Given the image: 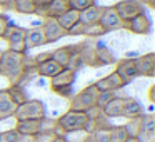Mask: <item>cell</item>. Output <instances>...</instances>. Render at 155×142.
Listing matches in <instances>:
<instances>
[{"mask_svg":"<svg viewBox=\"0 0 155 142\" xmlns=\"http://www.w3.org/2000/svg\"><path fill=\"white\" fill-rule=\"evenodd\" d=\"M142 5H147L148 8H155V0H138Z\"/></svg>","mask_w":155,"mask_h":142,"instance_id":"cell-40","label":"cell"},{"mask_svg":"<svg viewBox=\"0 0 155 142\" xmlns=\"http://www.w3.org/2000/svg\"><path fill=\"white\" fill-rule=\"evenodd\" d=\"M140 125H142V115H138V117L127 119V124H125L124 127H125V130H127L128 137H137L138 132H140Z\"/></svg>","mask_w":155,"mask_h":142,"instance_id":"cell-30","label":"cell"},{"mask_svg":"<svg viewBox=\"0 0 155 142\" xmlns=\"http://www.w3.org/2000/svg\"><path fill=\"white\" fill-rule=\"evenodd\" d=\"M0 7L10 10V8H12V0H0Z\"/></svg>","mask_w":155,"mask_h":142,"instance_id":"cell-41","label":"cell"},{"mask_svg":"<svg viewBox=\"0 0 155 142\" xmlns=\"http://www.w3.org/2000/svg\"><path fill=\"white\" fill-rule=\"evenodd\" d=\"M52 0H34L35 7H37V12H35V15H40V17H45V8L48 7V4H50Z\"/></svg>","mask_w":155,"mask_h":142,"instance_id":"cell-36","label":"cell"},{"mask_svg":"<svg viewBox=\"0 0 155 142\" xmlns=\"http://www.w3.org/2000/svg\"><path fill=\"white\" fill-rule=\"evenodd\" d=\"M94 85L98 89V92H117V90H120V89H124L127 84H125L120 75L114 70L108 75H105V77L98 79Z\"/></svg>","mask_w":155,"mask_h":142,"instance_id":"cell-10","label":"cell"},{"mask_svg":"<svg viewBox=\"0 0 155 142\" xmlns=\"http://www.w3.org/2000/svg\"><path fill=\"white\" fill-rule=\"evenodd\" d=\"M124 29H127L132 34H137V35H148L152 30V20L148 19L147 14H142V15H137L135 19H132L130 22H124Z\"/></svg>","mask_w":155,"mask_h":142,"instance_id":"cell-12","label":"cell"},{"mask_svg":"<svg viewBox=\"0 0 155 142\" xmlns=\"http://www.w3.org/2000/svg\"><path fill=\"white\" fill-rule=\"evenodd\" d=\"M52 142H68V140H67V137H65V135H55Z\"/></svg>","mask_w":155,"mask_h":142,"instance_id":"cell-43","label":"cell"},{"mask_svg":"<svg viewBox=\"0 0 155 142\" xmlns=\"http://www.w3.org/2000/svg\"><path fill=\"white\" fill-rule=\"evenodd\" d=\"M102 112L107 119H117V117H122L124 114V97H117L115 95L110 102L102 107Z\"/></svg>","mask_w":155,"mask_h":142,"instance_id":"cell-18","label":"cell"},{"mask_svg":"<svg viewBox=\"0 0 155 142\" xmlns=\"http://www.w3.org/2000/svg\"><path fill=\"white\" fill-rule=\"evenodd\" d=\"M114 97H115V92H100L98 97H97V107L102 109L107 102H110Z\"/></svg>","mask_w":155,"mask_h":142,"instance_id":"cell-35","label":"cell"},{"mask_svg":"<svg viewBox=\"0 0 155 142\" xmlns=\"http://www.w3.org/2000/svg\"><path fill=\"white\" fill-rule=\"evenodd\" d=\"M15 109H17V104L12 100V97L8 95L7 89L0 90V120L14 117Z\"/></svg>","mask_w":155,"mask_h":142,"instance_id":"cell-15","label":"cell"},{"mask_svg":"<svg viewBox=\"0 0 155 142\" xmlns=\"http://www.w3.org/2000/svg\"><path fill=\"white\" fill-rule=\"evenodd\" d=\"M50 59L55 60L62 69H67L68 65V59H70V50H68V45H64V47H58L55 50L50 52Z\"/></svg>","mask_w":155,"mask_h":142,"instance_id":"cell-27","label":"cell"},{"mask_svg":"<svg viewBox=\"0 0 155 142\" xmlns=\"http://www.w3.org/2000/svg\"><path fill=\"white\" fill-rule=\"evenodd\" d=\"M68 4H70V8L77 12H82L85 8H88L90 5L95 4V0H68Z\"/></svg>","mask_w":155,"mask_h":142,"instance_id":"cell-33","label":"cell"},{"mask_svg":"<svg viewBox=\"0 0 155 142\" xmlns=\"http://www.w3.org/2000/svg\"><path fill=\"white\" fill-rule=\"evenodd\" d=\"M77 72L70 69H62L55 77L50 79V89L52 92L62 95V97H72V85L75 82Z\"/></svg>","mask_w":155,"mask_h":142,"instance_id":"cell-5","label":"cell"},{"mask_svg":"<svg viewBox=\"0 0 155 142\" xmlns=\"http://www.w3.org/2000/svg\"><path fill=\"white\" fill-rule=\"evenodd\" d=\"M68 8H70L68 0H52L50 4H48V7L45 8V17L58 19L60 15H64Z\"/></svg>","mask_w":155,"mask_h":142,"instance_id":"cell-22","label":"cell"},{"mask_svg":"<svg viewBox=\"0 0 155 142\" xmlns=\"http://www.w3.org/2000/svg\"><path fill=\"white\" fill-rule=\"evenodd\" d=\"M115 72L120 75L125 84H130L134 79L138 77L134 59H120V60L117 62V65H115Z\"/></svg>","mask_w":155,"mask_h":142,"instance_id":"cell-14","label":"cell"},{"mask_svg":"<svg viewBox=\"0 0 155 142\" xmlns=\"http://www.w3.org/2000/svg\"><path fill=\"white\" fill-rule=\"evenodd\" d=\"M110 129V127H108ZM108 129H98V130L88 134V142H110V135H108Z\"/></svg>","mask_w":155,"mask_h":142,"instance_id":"cell-31","label":"cell"},{"mask_svg":"<svg viewBox=\"0 0 155 142\" xmlns=\"http://www.w3.org/2000/svg\"><path fill=\"white\" fill-rule=\"evenodd\" d=\"M24 55L14 50H4L2 54V60H0V75L8 80V84L14 85L18 84L22 75L25 74L24 69Z\"/></svg>","mask_w":155,"mask_h":142,"instance_id":"cell-1","label":"cell"},{"mask_svg":"<svg viewBox=\"0 0 155 142\" xmlns=\"http://www.w3.org/2000/svg\"><path fill=\"white\" fill-rule=\"evenodd\" d=\"M148 100L152 104L155 102V85H150V89H148Z\"/></svg>","mask_w":155,"mask_h":142,"instance_id":"cell-39","label":"cell"},{"mask_svg":"<svg viewBox=\"0 0 155 142\" xmlns=\"http://www.w3.org/2000/svg\"><path fill=\"white\" fill-rule=\"evenodd\" d=\"M55 135L54 130H40L34 135V142H52Z\"/></svg>","mask_w":155,"mask_h":142,"instance_id":"cell-34","label":"cell"},{"mask_svg":"<svg viewBox=\"0 0 155 142\" xmlns=\"http://www.w3.org/2000/svg\"><path fill=\"white\" fill-rule=\"evenodd\" d=\"M12 10L22 15H35L37 7H35L34 0H12Z\"/></svg>","mask_w":155,"mask_h":142,"instance_id":"cell-24","label":"cell"},{"mask_svg":"<svg viewBox=\"0 0 155 142\" xmlns=\"http://www.w3.org/2000/svg\"><path fill=\"white\" fill-rule=\"evenodd\" d=\"M114 8L124 22H130L137 15L145 14V5H142L138 0H120L114 5Z\"/></svg>","mask_w":155,"mask_h":142,"instance_id":"cell-6","label":"cell"},{"mask_svg":"<svg viewBox=\"0 0 155 142\" xmlns=\"http://www.w3.org/2000/svg\"><path fill=\"white\" fill-rule=\"evenodd\" d=\"M20 142H34V135H20Z\"/></svg>","mask_w":155,"mask_h":142,"instance_id":"cell-42","label":"cell"},{"mask_svg":"<svg viewBox=\"0 0 155 142\" xmlns=\"http://www.w3.org/2000/svg\"><path fill=\"white\" fill-rule=\"evenodd\" d=\"M7 92H8V95L12 97V100H14L17 105H20V104H24L25 100H28V95H27V92H25L24 85L14 84V85H10V87L7 89Z\"/></svg>","mask_w":155,"mask_h":142,"instance_id":"cell-28","label":"cell"},{"mask_svg":"<svg viewBox=\"0 0 155 142\" xmlns=\"http://www.w3.org/2000/svg\"><path fill=\"white\" fill-rule=\"evenodd\" d=\"M2 54H4V50H0V60H2Z\"/></svg>","mask_w":155,"mask_h":142,"instance_id":"cell-45","label":"cell"},{"mask_svg":"<svg viewBox=\"0 0 155 142\" xmlns=\"http://www.w3.org/2000/svg\"><path fill=\"white\" fill-rule=\"evenodd\" d=\"M78 19H80V12L74 10V8H68V10L65 12L64 15H60V17L57 19V22L60 24V27L64 29V30H68L72 25L77 24Z\"/></svg>","mask_w":155,"mask_h":142,"instance_id":"cell-26","label":"cell"},{"mask_svg":"<svg viewBox=\"0 0 155 142\" xmlns=\"http://www.w3.org/2000/svg\"><path fill=\"white\" fill-rule=\"evenodd\" d=\"M134 60H135V67H137L138 75H142V77H155V54L153 52L137 55Z\"/></svg>","mask_w":155,"mask_h":142,"instance_id":"cell-11","label":"cell"},{"mask_svg":"<svg viewBox=\"0 0 155 142\" xmlns=\"http://www.w3.org/2000/svg\"><path fill=\"white\" fill-rule=\"evenodd\" d=\"M98 24L102 25V29H104L105 32L120 30V29H124V20L118 17V14L115 12L114 7H104Z\"/></svg>","mask_w":155,"mask_h":142,"instance_id":"cell-9","label":"cell"},{"mask_svg":"<svg viewBox=\"0 0 155 142\" xmlns=\"http://www.w3.org/2000/svg\"><path fill=\"white\" fill-rule=\"evenodd\" d=\"M102 10H104V7L102 5H90L88 8H85V10L80 12V19H78V22H82V24H98V20H100V15H102Z\"/></svg>","mask_w":155,"mask_h":142,"instance_id":"cell-19","label":"cell"},{"mask_svg":"<svg viewBox=\"0 0 155 142\" xmlns=\"http://www.w3.org/2000/svg\"><path fill=\"white\" fill-rule=\"evenodd\" d=\"M142 114H143V107L140 105V102L135 100L134 97H124V114H122V117L132 119V117H138Z\"/></svg>","mask_w":155,"mask_h":142,"instance_id":"cell-20","label":"cell"},{"mask_svg":"<svg viewBox=\"0 0 155 142\" xmlns=\"http://www.w3.org/2000/svg\"><path fill=\"white\" fill-rule=\"evenodd\" d=\"M98 89L94 84L88 87L82 89L75 95L70 97V110H78V112H87L88 109L97 105V97H98Z\"/></svg>","mask_w":155,"mask_h":142,"instance_id":"cell-3","label":"cell"},{"mask_svg":"<svg viewBox=\"0 0 155 142\" xmlns=\"http://www.w3.org/2000/svg\"><path fill=\"white\" fill-rule=\"evenodd\" d=\"M14 117L17 120H40L45 117V105L38 99H28L24 104L17 105Z\"/></svg>","mask_w":155,"mask_h":142,"instance_id":"cell-4","label":"cell"},{"mask_svg":"<svg viewBox=\"0 0 155 142\" xmlns=\"http://www.w3.org/2000/svg\"><path fill=\"white\" fill-rule=\"evenodd\" d=\"M45 35L42 27H35V29H25V47L28 49H35V47H42L45 45Z\"/></svg>","mask_w":155,"mask_h":142,"instance_id":"cell-16","label":"cell"},{"mask_svg":"<svg viewBox=\"0 0 155 142\" xmlns=\"http://www.w3.org/2000/svg\"><path fill=\"white\" fill-rule=\"evenodd\" d=\"M108 135H110V142H125L128 139V134L124 125H112L108 129Z\"/></svg>","mask_w":155,"mask_h":142,"instance_id":"cell-29","label":"cell"},{"mask_svg":"<svg viewBox=\"0 0 155 142\" xmlns=\"http://www.w3.org/2000/svg\"><path fill=\"white\" fill-rule=\"evenodd\" d=\"M7 29H8V17L5 14H0V39H4Z\"/></svg>","mask_w":155,"mask_h":142,"instance_id":"cell-37","label":"cell"},{"mask_svg":"<svg viewBox=\"0 0 155 142\" xmlns=\"http://www.w3.org/2000/svg\"><path fill=\"white\" fill-rule=\"evenodd\" d=\"M95 50H97V57H98V62H100V67L115 64L114 52H112L107 45H104V42H98V45H95Z\"/></svg>","mask_w":155,"mask_h":142,"instance_id":"cell-25","label":"cell"},{"mask_svg":"<svg viewBox=\"0 0 155 142\" xmlns=\"http://www.w3.org/2000/svg\"><path fill=\"white\" fill-rule=\"evenodd\" d=\"M40 120H17L15 130L20 135H35L40 132Z\"/></svg>","mask_w":155,"mask_h":142,"instance_id":"cell-23","label":"cell"},{"mask_svg":"<svg viewBox=\"0 0 155 142\" xmlns=\"http://www.w3.org/2000/svg\"><path fill=\"white\" fill-rule=\"evenodd\" d=\"M125 142H138V140H137V139H135V137H128V139H127V140H125Z\"/></svg>","mask_w":155,"mask_h":142,"instance_id":"cell-44","label":"cell"},{"mask_svg":"<svg viewBox=\"0 0 155 142\" xmlns=\"http://www.w3.org/2000/svg\"><path fill=\"white\" fill-rule=\"evenodd\" d=\"M34 59H35V62H37V65H38V64H42V62H45V60L50 59V52H42V54L35 55Z\"/></svg>","mask_w":155,"mask_h":142,"instance_id":"cell-38","label":"cell"},{"mask_svg":"<svg viewBox=\"0 0 155 142\" xmlns=\"http://www.w3.org/2000/svg\"><path fill=\"white\" fill-rule=\"evenodd\" d=\"M60 70H62L60 65H58L55 60L48 59V60H45V62H42V64L37 65V69H35V74H38L40 77L52 79V77H55V75H57Z\"/></svg>","mask_w":155,"mask_h":142,"instance_id":"cell-21","label":"cell"},{"mask_svg":"<svg viewBox=\"0 0 155 142\" xmlns=\"http://www.w3.org/2000/svg\"><path fill=\"white\" fill-rule=\"evenodd\" d=\"M42 30H44L45 42H47V44L58 42L62 37H65V35H67V30H64V29L60 27V24L57 22V19H54V17H44Z\"/></svg>","mask_w":155,"mask_h":142,"instance_id":"cell-8","label":"cell"},{"mask_svg":"<svg viewBox=\"0 0 155 142\" xmlns=\"http://www.w3.org/2000/svg\"><path fill=\"white\" fill-rule=\"evenodd\" d=\"M87 122H88V119H87V114H85V112L70 110V109L57 119V125L62 129V132H64V134L85 130Z\"/></svg>","mask_w":155,"mask_h":142,"instance_id":"cell-2","label":"cell"},{"mask_svg":"<svg viewBox=\"0 0 155 142\" xmlns=\"http://www.w3.org/2000/svg\"><path fill=\"white\" fill-rule=\"evenodd\" d=\"M4 39L8 45V50L18 52V54L27 52V47H25V29L18 27V25H12V27L8 25Z\"/></svg>","mask_w":155,"mask_h":142,"instance_id":"cell-7","label":"cell"},{"mask_svg":"<svg viewBox=\"0 0 155 142\" xmlns=\"http://www.w3.org/2000/svg\"><path fill=\"white\" fill-rule=\"evenodd\" d=\"M80 57L84 65L88 67H100V62L97 57V50H95V45L90 42H82V49H80Z\"/></svg>","mask_w":155,"mask_h":142,"instance_id":"cell-17","label":"cell"},{"mask_svg":"<svg viewBox=\"0 0 155 142\" xmlns=\"http://www.w3.org/2000/svg\"><path fill=\"white\" fill-rule=\"evenodd\" d=\"M0 142H20V134L15 129L0 132Z\"/></svg>","mask_w":155,"mask_h":142,"instance_id":"cell-32","label":"cell"},{"mask_svg":"<svg viewBox=\"0 0 155 142\" xmlns=\"http://www.w3.org/2000/svg\"><path fill=\"white\" fill-rule=\"evenodd\" d=\"M138 142H155V115L142 114V125L137 137Z\"/></svg>","mask_w":155,"mask_h":142,"instance_id":"cell-13","label":"cell"}]
</instances>
